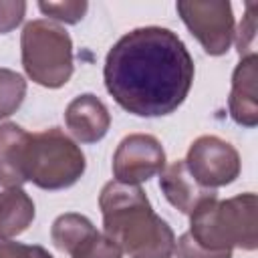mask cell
Wrapping results in <instances>:
<instances>
[{
	"mask_svg": "<svg viewBox=\"0 0 258 258\" xmlns=\"http://www.w3.org/2000/svg\"><path fill=\"white\" fill-rule=\"evenodd\" d=\"M194 58L183 40L163 26L123 34L107 52L103 79L115 103L137 117L173 113L194 83Z\"/></svg>",
	"mask_w": 258,
	"mask_h": 258,
	"instance_id": "obj_1",
	"label": "cell"
},
{
	"mask_svg": "<svg viewBox=\"0 0 258 258\" xmlns=\"http://www.w3.org/2000/svg\"><path fill=\"white\" fill-rule=\"evenodd\" d=\"M105 236L129 258H171L175 234L161 220L139 185L109 181L99 194Z\"/></svg>",
	"mask_w": 258,
	"mask_h": 258,
	"instance_id": "obj_2",
	"label": "cell"
},
{
	"mask_svg": "<svg viewBox=\"0 0 258 258\" xmlns=\"http://www.w3.org/2000/svg\"><path fill=\"white\" fill-rule=\"evenodd\" d=\"M258 198L252 191L218 200L210 198L189 214L191 238L208 250L258 248Z\"/></svg>",
	"mask_w": 258,
	"mask_h": 258,
	"instance_id": "obj_3",
	"label": "cell"
},
{
	"mask_svg": "<svg viewBox=\"0 0 258 258\" xmlns=\"http://www.w3.org/2000/svg\"><path fill=\"white\" fill-rule=\"evenodd\" d=\"M87 169L81 147L58 127L30 133L24 151V175L40 189H64Z\"/></svg>",
	"mask_w": 258,
	"mask_h": 258,
	"instance_id": "obj_4",
	"label": "cell"
},
{
	"mask_svg": "<svg viewBox=\"0 0 258 258\" xmlns=\"http://www.w3.org/2000/svg\"><path fill=\"white\" fill-rule=\"evenodd\" d=\"M20 54L26 77L40 87L58 89L73 77V40L46 18L30 20L22 28Z\"/></svg>",
	"mask_w": 258,
	"mask_h": 258,
	"instance_id": "obj_5",
	"label": "cell"
},
{
	"mask_svg": "<svg viewBox=\"0 0 258 258\" xmlns=\"http://www.w3.org/2000/svg\"><path fill=\"white\" fill-rule=\"evenodd\" d=\"M179 18L212 56L226 54L234 40V12L228 0H179Z\"/></svg>",
	"mask_w": 258,
	"mask_h": 258,
	"instance_id": "obj_6",
	"label": "cell"
},
{
	"mask_svg": "<svg viewBox=\"0 0 258 258\" xmlns=\"http://www.w3.org/2000/svg\"><path fill=\"white\" fill-rule=\"evenodd\" d=\"M183 161L194 179L208 189L224 187L236 181L242 167L236 147L216 135L198 137L189 145Z\"/></svg>",
	"mask_w": 258,
	"mask_h": 258,
	"instance_id": "obj_7",
	"label": "cell"
},
{
	"mask_svg": "<svg viewBox=\"0 0 258 258\" xmlns=\"http://www.w3.org/2000/svg\"><path fill=\"white\" fill-rule=\"evenodd\" d=\"M165 169V151L157 137L131 133L121 139L113 155V177L119 183L139 185Z\"/></svg>",
	"mask_w": 258,
	"mask_h": 258,
	"instance_id": "obj_8",
	"label": "cell"
},
{
	"mask_svg": "<svg viewBox=\"0 0 258 258\" xmlns=\"http://www.w3.org/2000/svg\"><path fill=\"white\" fill-rule=\"evenodd\" d=\"M64 123L77 141L97 143L107 135L111 127V115L105 103L97 95L85 93V95L75 97L67 105Z\"/></svg>",
	"mask_w": 258,
	"mask_h": 258,
	"instance_id": "obj_9",
	"label": "cell"
},
{
	"mask_svg": "<svg viewBox=\"0 0 258 258\" xmlns=\"http://www.w3.org/2000/svg\"><path fill=\"white\" fill-rule=\"evenodd\" d=\"M258 56H242L232 73V91L228 97L230 117L242 127L258 125Z\"/></svg>",
	"mask_w": 258,
	"mask_h": 258,
	"instance_id": "obj_10",
	"label": "cell"
},
{
	"mask_svg": "<svg viewBox=\"0 0 258 258\" xmlns=\"http://www.w3.org/2000/svg\"><path fill=\"white\" fill-rule=\"evenodd\" d=\"M159 187L165 196V200L179 210L181 214H191L200 204H204L210 198H216V189H208L200 185L194 175L187 171V165L183 159L173 161L161 171L159 177Z\"/></svg>",
	"mask_w": 258,
	"mask_h": 258,
	"instance_id": "obj_11",
	"label": "cell"
},
{
	"mask_svg": "<svg viewBox=\"0 0 258 258\" xmlns=\"http://www.w3.org/2000/svg\"><path fill=\"white\" fill-rule=\"evenodd\" d=\"M28 135L30 133L16 123L0 125V185L6 189L22 187V183H26L24 151Z\"/></svg>",
	"mask_w": 258,
	"mask_h": 258,
	"instance_id": "obj_12",
	"label": "cell"
},
{
	"mask_svg": "<svg viewBox=\"0 0 258 258\" xmlns=\"http://www.w3.org/2000/svg\"><path fill=\"white\" fill-rule=\"evenodd\" d=\"M34 214V202L22 187L0 191V240H12L26 232Z\"/></svg>",
	"mask_w": 258,
	"mask_h": 258,
	"instance_id": "obj_13",
	"label": "cell"
},
{
	"mask_svg": "<svg viewBox=\"0 0 258 258\" xmlns=\"http://www.w3.org/2000/svg\"><path fill=\"white\" fill-rule=\"evenodd\" d=\"M97 228L93 226V222L83 216V214H75V212H69V214H62L58 216L54 222H52V228H50V240L52 244L60 250V252H67L69 256L91 236L95 234Z\"/></svg>",
	"mask_w": 258,
	"mask_h": 258,
	"instance_id": "obj_14",
	"label": "cell"
},
{
	"mask_svg": "<svg viewBox=\"0 0 258 258\" xmlns=\"http://www.w3.org/2000/svg\"><path fill=\"white\" fill-rule=\"evenodd\" d=\"M26 97V81L20 73L0 67V119L16 113Z\"/></svg>",
	"mask_w": 258,
	"mask_h": 258,
	"instance_id": "obj_15",
	"label": "cell"
},
{
	"mask_svg": "<svg viewBox=\"0 0 258 258\" xmlns=\"http://www.w3.org/2000/svg\"><path fill=\"white\" fill-rule=\"evenodd\" d=\"M71 258H123V252L111 238L95 232L71 254Z\"/></svg>",
	"mask_w": 258,
	"mask_h": 258,
	"instance_id": "obj_16",
	"label": "cell"
},
{
	"mask_svg": "<svg viewBox=\"0 0 258 258\" xmlns=\"http://www.w3.org/2000/svg\"><path fill=\"white\" fill-rule=\"evenodd\" d=\"M44 16H50L64 24H77L87 14L89 4L85 0H64V2H38Z\"/></svg>",
	"mask_w": 258,
	"mask_h": 258,
	"instance_id": "obj_17",
	"label": "cell"
},
{
	"mask_svg": "<svg viewBox=\"0 0 258 258\" xmlns=\"http://www.w3.org/2000/svg\"><path fill=\"white\" fill-rule=\"evenodd\" d=\"M256 16H258V2H246V12L242 16V22L238 26V52L240 58L248 54H256Z\"/></svg>",
	"mask_w": 258,
	"mask_h": 258,
	"instance_id": "obj_18",
	"label": "cell"
},
{
	"mask_svg": "<svg viewBox=\"0 0 258 258\" xmlns=\"http://www.w3.org/2000/svg\"><path fill=\"white\" fill-rule=\"evenodd\" d=\"M173 254L177 258H232V250H208L200 246L189 232L181 234L175 240V250Z\"/></svg>",
	"mask_w": 258,
	"mask_h": 258,
	"instance_id": "obj_19",
	"label": "cell"
},
{
	"mask_svg": "<svg viewBox=\"0 0 258 258\" xmlns=\"http://www.w3.org/2000/svg\"><path fill=\"white\" fill-rule=\"evenodd\" d=\"M26 14V2L24 0H4L0 2V34H6L14 30Z\"/></svg>",
	"mask_w": 258,
	"mask_h": 258,
	"instance_id": "obj_20",
	"label": "cell"
},
{
	"mask_svg": "<svg viewBox=\"0 0 258 258\" xmlns=\"http://www.w3.org/2000/svg\"><path fill=\"white\" fill-rule=\"evenodd\" d=\"M0 258H26V246L12 240H0Z\"/></svg>",
	"mask_w": 258,
	"mask_h": 258,
	"instance_id": "obj_21",
	"label": "cell"
},
{
	"mask_svg": "<svg viewBox=\"0 0 258 258\" xmlns=\"http://www.w3.org/2000/svg\"><path fill=\"white\" fill-rule=\"evenodd\" d=\"M26 258H52V254L42 246H26Z\"/></svg>",
	"mask_w": 258,
	"mask_h": 258,
	"instance_id": "obj_22",
	"label": "cell"
}]
</instances>
